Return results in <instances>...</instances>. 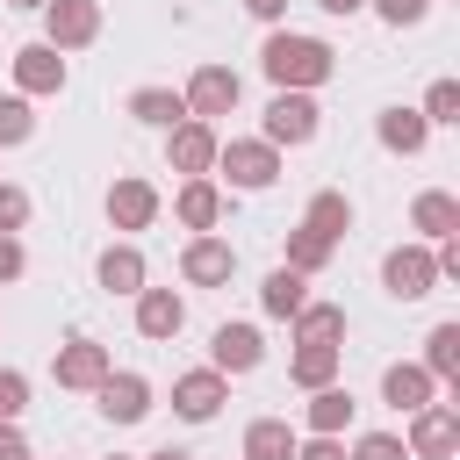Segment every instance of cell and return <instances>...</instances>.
<instances>
[{
  "label": "cell",
  "mask_w": 460,
  "mask_h": 460,
  "mask_svg": "<svg viewBox=\"0 0 460 460\" xmlns=\"http://www.w3.org/2000/svg\"><path fill=\"white\" fill-rule=\"evenodd\" d=\"M374 137H381V151H395V158H417V151L431 144V122H424L417 108H381Z\"/></svg>",
  "instance_id": "obj_20"
},
{
  "label": "cell",
  "mask_w": 460,
  "mask_h": 460,
  "mask_svg": "<svg viewBox=\"0 0 460 460\" xmlns=\"http://www.w3.org/2000/svg\"><path fill=\"white\" fill-rule=\"evenodd\" d=\"M93 273H101V288H108V295H137V288L151 280V266H144V252H137L129 237H122V244H108V252L93 259Z\"/></svg>",
  "instance_id": "obj_21"
},
{
  "label": "cell",
  "mask_w": 460,
  "mask_h": 460,
  "mask_svg": "<svg viewBox=\"0 0 460 460\" xmlns=\"http://www.w3.org/2000/svg\"><path fill=\"white\" fill-rule=\"evenodd\" d=\"M237 93H244V79H237L230 65H194V72H187V86H180L187 115H201V122L230 115V108H237Z\"/></svg>",
  "instance_id": "obj_7"
},
{
  "label": "cell",
  "mask_w": 460,
  "mask_h": 460,
  "mask_svg": "<svg viewBox=\"0 0 460 460\" xmlns=\"http://www.w3.org/2000/svg\"><path fill=\"white\" fill-rule=\"evenodd\" d=\"M129 115H137L144 129H172V122H187V101H180L172 86H137V93H129Z\"/></svg>",
  "instance_id": "obj_26"
},
{
  "label": "cell",
  "mask_w": 460,
  "mask_h": 460,
  "mask_svg": "<svg viewBox=\"0 0 460 460\" xmlns=\"http://www.w3.org/2000/svg\"><path fill=\"white\" fill-rule=\"evenodd\" d=\"M29 208H36V201H29V187L0 180V230H22V223H29Z\"/></svg>",
  "instance_id": "obj_36"
},
{
  "label": "cell",
  "mask_w": 460,
  "mask_h": 460,
  "mask_svg": "<svg viewBox=\"0 0 460 460\" xmlns=\"http://www.w3.org/2000/svg\"><path fill=\"white\" fill-rule=\"evenodd\" d=\"M244 460H295V424L288 417H252L244 424Z\"/></svg>",
  "instance_id": "obj_25"
},
{
  "label": "cell",
  "mask_w": 460,
  "mask_h": 460,
  "mask_svg": "<svg viewBox=\"0 0 460 460\" xmlns=\"http://www.w3.org/2000/svg\"><path fill=\"white\" fill-rule=\"evenodd\" d=\"M381 288H388L395 302H424V295L438 288V259H431V244H424V237L395 244V252L381 259Z\"/></svg>",
  "instance_id": "obj_4"
},
{
  "label": "cell",
  "mask_w": 460,
  "mask_h": 460,
  "mask_svg": "<svg viewBox=\"0 0 460 460\" xmlns=\"http://www.w3.org/2000/svg\"><path fill=\"white\" fill-rule=\"evenodd\" d=\"M316 7H323V14H359L367 0H316Z\"/></svg>",
  "instance_id": "obj_41"
},
{
  "label": "cell",
  "mask_w": 460,
  "mask_h": 460,
  "mask_svg": "<svg viewBox=\"0 0 460 460\" xmlns=\"http://www.w3.org/2000/svg\"><path fill=\"white\" fill-rule=\"evenodd\" d=\"M0 460H36V453H29V438H22L14 424H0Z\"/></svg>",
  "instance_id": "obj_39"
},
{
  "label": "cell",
  "mask_w": 460,
  "mask_h": 460,
  "mask_svg": "<svg viewBox=\"0 0 460 460\" xmlns=\"http://www.w3.org/2000/svg\"><path fill=\"white\" fill-rule=\"evenodd\" d=\"M352 410H359V402H352L338 381H323V388H309V410H302V424H309V431H331V438H345Z\"/></svg>",
  "instance_id": "obj_23"
},
{
  "label": "cell",
  "mask_w": 460,
  "mask_h": 460,
  "mask_svg": "<svg viewBox=\"0 0 460 460\" xmlns=\"http://www.w3.org/2000/svg\"><path fill=\"white\" fill-rule=\"evenodd\" d=\"M431 381H460V323H431L424 338V359H417Z\"/></svg>",
  "instance_id": "obj_28"
},
{
  "label": "cell",
  "mask_w": 460,
  "mask_h": 460,
  "mask_svg": "<svg viewBox=\"0 0 460 460\" xmlns=\"http://www.w3.org/2000/svg\"><path fill=\"white\" fill-rule=\"evenodd\" d=\"M108 460H129V453H108Z\"/></svg>",
  "instance_id": "obj_44"
},
{
  "label": "cell",
  "mask_w": 460,
  "mask_h": 460,
  "mask_svg": "<svg viewBox=\"0 0 460 460\" xmlns=\"http://www.w3.org/2000/svg\"><path fill=\"white\" fill-rule=\"evenodd\" d=\"M410 460H453L460 453V402H424V410H410Z\"/></svg>",
  "instance_id": "obj_5"
},
{
  "label": "cell",
  "mask_w": 460,
  "mask_h": 460,
  "mask_svg": "<svg viewBox=\"0 0 460 460\" xmlns=\"http://www.w3.org/2000/svg\"><path fill=\"white\" fill-rule=\"evenodd\" d=\"M223 402H230V374H216V367H187V374L172 381V410H180L187 424H208Z\"/></svg>",
  "instance_id": "obj_10"
},
{
  "label": "cell",
  "mask_w": 460,
  "mask_h": 460,
  "mask_svg": "<svg viewBox=\"0 0 460 460\" xmlns=\"http://www.w3.org/2000/svg\"><path fill=\"white\" fill-rule=\"evenodd\" d=\"M345 460H410V446H402V438H395V431H359V438H352V453H345Z\"/></svg>",
  "instance_id": "obj_33"
},
{
  "label": "cell",
  "mask_w": 460,
  "mask_h": 460,
  "mask_svg": "<svg viewBox=\"0 0 460 460\" xmlns=\"http://www.w3.org/2000/svg\"><path fill=\"white\" fill-rule=\"evenodd\" d=\"M0 7H14V14H43V0H0Z\"/></svg>",
  "instance_id": "obj_42"
},
{
  "label": "cell",
  "mask_w": 460,
  "mask_h": 460,
  "mask_svg": "<svg viewBox=\"0 0 460 460\" xmlns=\"http://www.w3.org/2000/svg\"><path fill=\"white\" fill-rule=\"evenodd\" d=\"M172 216H180L187 230H216V223H223V187H216L208 172L180 180V194H172Z\"/></svg>",
  "instance_id": "obj_17"
},
{
  "label": "cell",
  "mask_w": 460,
  "mask_h": 460,
  "mask_svg": "<svg viewBox=\"0 0 460 460\" xmlns=\"http://www.w3.org/2000/svg\"><path fill=\"white\" fill-rule=\"evenodd\" d=\"M259 359H266L259 323H216V338H208V367L216 374H252Z\"/></svg>",
  "instance_id": "obj_16"
},
{
  "label": "cell",
  "mask_w": 460,
  "mask_h": 460,
  "mask_svg": "<svg viewBox=\"0 0 460 460\" xmlns=\"http://www.w3.org/2000/svg\"><path fill=\"white\" fill-rule=\"evenodd\" d=\"M216 122H201V115H187V122H172L165 129V165L180 172V180H194V172H216Z\"/></svg>",
  "instance_id": "obj_8"
},
{
  "label": "cell",
  "mask_w": 460,
  "mask_h": 460,
  "mask_svg": "<svg viewBox=\"0 0 460 460\" xmlns=\"http://www.w3.org/2000/svg\"><path fill=\"white\" fill-rule=\"evenodd\" d=\"M367 7H374L388 29H417V22L431 14V0H367Z\"/></svg>",
  "instance_id": "obj_35"
},
{
  "label": "cell",
  "mask_w": 460,
  "mask_h": 460,
  "mask_svg": "<svg viewBox=\"0 0 460 460\" xmlns=\"http://www.w3.org/2000/svg\"><path fill=\"white\" fill-rule=\"evenodd\" d=\"M410 230H417L424 244H438V237H460V201H453L446 187H424V194L410 201Z\"/></svg>",
  "instance_id": "obj_18"
},
{
  "label": "cell",
  "mask_w": 460,
  "mask_h": 460,
  "mask_svg": "<svg viewBox=\"0 0 460 460\" xmlns=\"http://www.w3.org/2000/svg\"><path fill=\"white\" fill-rule=\"evenodd\" d=\"M158 208H165V201H158V187H151V180H137V172H122V180L108 187V223H115V230H151V223H158Z\"/></svg>",
  "instance_id": "obj_14"
},
{
  "label": "cell",
  "mask_w": 460,
  "mask_h": 460,
  "mask_svg": "<svg viewBox=\"0 0 460 460\" xmlns=\"http://www.w3.org/2000/svg\"><path fill=\"white\" fill-rule=\"evenodd\" d=\"M431 395H438V381H431L417 359H395V367L381 374V402H388V410H402V417H410V410H424Z\"/></svg>",
  "instance_id": "obj_19"
},
{
  "label": "cell",
  "mask_w": 460,
  "mask_h": 460,
  "mask_svg": "<svg viewBox=\"0 0 460 460\" xmlns=\"http://www.w3.org/2000/svg\"><path fill=\"white\" fill-rule=\"evenodd\" d=\"M331 252H338V244H331V237H316L309 223H295V230H288V266H295V273H323V266H331Z\"/></svg>",
  "instance_id": "obj_30"
},
{
  "label": "cell",
  "mask_w": 460,
  "mask_h": 460,
  "mask_svg": "<svg viewBox=\"0 0 460 460\" xmlns=\"http://www.w3.org/2000/svg\"><path fill=\"white\" fill-rule=\"evenodd\" d=\"M295 460H345V438H331V431H309V438H295Z\"/></svg>",
  "instance_id": "obj_38"
},
{
  "label": "cell",
  "mask_w": 460,
  "mask_h": 460,
  "mask_svg": "<svg viewBox=\"0 0 460 460\" xmlns=\"http://www.w3.org/2000/svg\"><path fill=\"white\" fill-rule=\"evenodd\" d=\"M151 460H194V453H180V446H165V453H151Z\"/></svg>",
  "instance_id": "obj_43"
},
{
  "label": "cell",
  "mask_w": 460,
  "mask_h": 460,
  "mask_svg": "<svg viewBox=\"0 0 460 460\" xmlns=\"http://www.w3.org/2000/svg\"><path fill=\"white\" fill-rule=\"evenodd\" d=\"M417 115H424L431 129H438V122H460V79H431V86H424V108H417Z\"/></svg>",
  "instance_id": "obj_32"
},
{
  "label": "cell",
  "mask_w": 460,
  "mask_h": 460,
  "mask_svg": "<svg viewBox=\"0 0 460 460\" xmlns=\"http://www.w3.org/2000/svg\"><path fill=\"white\" fill-rule=\"evenodd\" d=\"M29 137H36L29 93H0V151H14V144H29Z\"/></svg>",
  "instance_id": "obj_31"
},
{
  "label": "cell",
  "mask_w": 460,
  "mask_h": 460,
  "mask_svg": "<svg viewBox=\"0 0 460 460\" xmlns=\"http://www.w3.org/2000/svg\"><path fill=\"white\" fill-rule=\"evenodd\" d=\"M338 352H345V345H295L288 381H295V388H323V381H338Z\"/></svg>",
  "instance_id": "obj_29"
},
{
  "label": "cell",
  "mask_w": 460,
  "mask_h": 460,
  "mask_svg": "<svg viewBox=\"0 0 460 460\" xmlns=\"http://www.w3.org/2000/svg\"><path fill=\"white\" fill-rule=\"evenodd\" d=\"M244 14H259V22H280V14H288V0H244Z\"/></svg>",
  "instance_id": "obj_40"
},
{
  "label": "cell",
  "mask_w": 460,
  "mask_h": 460,
  "mask_svg": "<svg viewBox=\"0 0 460 460\" xmlns=\"http://www.w3.org/2000/svg\"><path fill=\"white\" fill-rule=\"evenodd\" d=\"M323 129V108H316V93H295V86H273V101H266V144L273 151H295V144H309Z\"/></svg>",
  "instance_id": "obj_3"
},
{
  "label": "cell",
  "mask_w": 460,
  "mask_h": 460,
  "mask_svg": "<svg viewBox=\"0 0 460 460\" xmlns=\"http://www.w3.org/2000/svg\"><path fill=\"white\" fill-rule=\"evenodd\" d=\"M7 65H14V93H29V101L65 93V50H50V43H22Z\"/></svg>",
  "instance_id": "obj_11"
},
{
  "label": "cell",
  "mask_w": 460,
  "mask_h": 460,
  "mask_svg": "<svg viewBox=\"0 0 460 460\" xmlns=\"http://www.w3.org/2000/svg\"><path fill=\"white\" fill-rule=\"evenodd\" d=\"M129 302H137V338H151V345L180 338V323H187V302H180L172 288H151V280H144Z\"/></svg>",
  "instance_id": "obj_15"
},
{
  "label": "cell",
  "mask_w": 460,
  "mask_h": 460,
  "mask_svg": "<svg viewBox=\"0 0 460 460\" xmlns=\"http://www.w3.org/2000/svg\"><path fill=\"white\" fill-rule=\"evenodd\" d=\"M288 331H295V345H338L345 338V309L338 302H302L288 316Z\"/></svg>",
  "instance_id": "obj_22"
},
{
  "label": "cell",
  "mask_w": 460,
  "mask_h": 460,
  "mask_svg": "<svg viewBox=\"0 0 460 460\" xmlns=\"http://www.w3.org/2000/svg\"><path fill=\"white\" fill-rule=\"evenodd\" d=\"M230 273H237V244L216 237V230H194L187 252H180V280L187 288H230Z\"/></svg>",
  "instance_id": "obj_6"
},
{
  "label": "cell",
  "mask_w": 460,
  "mask_h": 460,
  "mask_svg": "<svg viewBox=\"0 0 460 460\" xmlns=\"http://www.w3.org/2000/svg\"><path fill=\"white\" fill-rule=\"evenodd\" d=\"M22 273H29V252H22V237H14V230H0V288H7V280H22Z\"/></svg>",
  "instance_id": "obj_37"
},
{
  "label": "cell",
  "mask_w": 460,
  "mask_h": 460,
  "mask_svg": "<svg viewBox=\"0 0 460 460\" xmlns=\"http://www.w3.org/2000/svg\"><path fill=\"white\" fill-rule=\"evenodd\" d=\"M101 36V0H43V43L50 50H86Z\"/></svg>",
  "instance_id": "obj_9"
},
{
  "label": "cell",
  "mask_w": 460,
  "mask_h": 460,
  "mask_svg": "<svg viewBox=\"0 0 460 460\" xmlns=\"http://www.w3.org/2000/svg\"><path fill=\"white\" fill-rule=\"evenodd\" d=\"M302 302H309V273H295V266H273V273H266V288H259V309L288 323Z\"/></svg>",
  "instance_id": "obj_24"
},
{
  "label": "cell",
  "mask_w": 460,
  "mask_h": 460,
  "mask_svg": "<svg viewBox=\"0 0 460 460\" xmlns=\"http://www.w3.org/2000/svg\"><path fill=\"white\" fill-rule=\"evenodd\" d=\"M108 345H93V338H72V345H58V359H50V374H58V388H79V395H93L101 381H108Z\"/></svg>",
  "instance_id": "obj_12"
},
{
  "label": "cell",
  "mask_w": 460,
  "mask_h": 460,
  "mask_svg": "<svg viewBox=\"0 0 460 460\" xmlns=\"http://www.w3.org/2000/svg\"><path fill=\"white\" fill-rule=\"evenodd\" d=\"M216 172H223L237 194H266V187L280 180V151H273L266 137H230V144H216Z\"/></svg>",
  "instance_id": "obj_2"
},
{
  "label": "cell",
  "mask_w": 460,
  "mask_h": 460,
  "mask_svg": "<svg viewBox=\"0 0 460 460\" xmlns=\"http://www.w3.org/2000/svg\"><path fill=\"white\" fill-rule=\"evenodd\" d=\"M93 402H101V417H108V424H144V417H151V381H144V374H129V367H122V374L108 367V381L93 388Z\"/></svg>",
  "instance_id": "obj_13"
},
{
  "label": "cell",
  "mask_w": 460,
  "mask_h": 460,
  "mask_svg": "<svg viewBox=\"0 0 460 460\" xmlns=\"http://www.w3.org/2000/svg\"><path fill=\"white\" fill-rule=\"evenodd\" d=\"M316 237H331V244H345V230H352V201L338 194V187H323V194H309V216H302Z\"/></svg>",
  "instance_id": "obj_27"
},
{
  "label": "cell",
  "mask_w": 460,
  "mask_h": 460,
  "mask_svg": "<svg viewBox=\"0 0 460 460\" xmlns=\"http://www.w3.org/2000/svg\"><path fill=\"white\" fill-rule=\"evenodd\" d=\"M29 410V374L22 367H0V424H14Z\"/></svg>",
  "instance_id": "obj_34"
},
{
  "label": "cell",
  "mask_w": 460,
  "mask_h": 460,
  "mask_svg": "<svg viewBox=\"0 0 460 460\" xmlns=\"http://www.w3.org/2000/svg\"><path fill=\"white\" fill-rule=\"evenodd\" d=\"M259 72L273 79V86H295V93H316L331 72H338V50L323 43V36H302V29H273L266 43H259Z\"/></svg>",
  "instance_id": "obj_1"
}]
</instances>
